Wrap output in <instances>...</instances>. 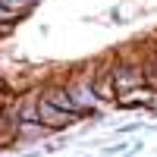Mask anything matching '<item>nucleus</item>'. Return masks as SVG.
<instances>
[{"mask_svg": "<svg viewBox=\"0 0 157 157\" xmlns=\"http://www.w3.org/2000/svg\"><path fill=\"white\" fill-rule=\"evenodd\" d=\"M148 85L157 88V69H151V66H148Z\"/></svg>", "mask_w": 157, "mask_h": 157, "instance_id": "4", "label": "nucleus"}, {"mask_svg": "<svg viewBox=\"0 0 157 157\" xmlns=\"http://www.w3.org/2000/svg\"><path fill=\"white\" fill-rule=\"evenodd\" d=\"M38 123H44L50 129H63L72 123V110H60L50 98H44L41 104H38Z\"/></svg>", "mask_w": 157, "mask_h": 157, "instance_id": "1", "label": "nucleus"}, {"mask_svg": "<svg viewBox=\"0 0 157 157\" xmlns=\"http://www.w3.org/2000/svg\"><path fill=\"white\" fill-rule=\"evenodd\" d=\"M13 19H16V10H3V6H0V22H13Z\"/></svg>", "mask_w": 157, "mask_h": 157, "instance_id": "3", "label": "nucleus"}, {"mask_svg": "<svg viewBox=\"0 0 157 157\" xmlns=\"http://www.w3.org/2000/svg\"><path fill=\"white\" fill-rule=\"evenodd\" d=\"M50 101H54L57 107H63V110H78V107H75V101H69L66 91H50Z\"/></svg>", "mask_w": 157, "mask_h": 157, "instance_id": "2", "label": "nucleus"}]
</instances>
